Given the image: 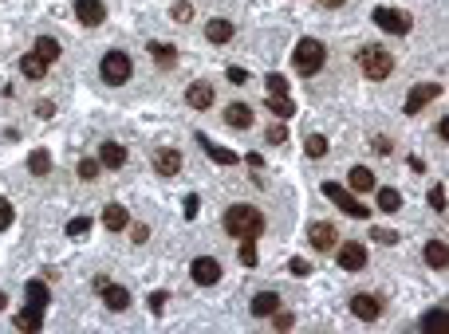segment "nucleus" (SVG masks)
I'll return each mask as SVG.
<instances>
[{"label": "nucleus", "mask_w": 449, "mask_h": 334, "mask_svg": "<svg viewBox=\"0 0 449 334\" xmlns=\"http://www.w3.org/2000/svg\"><path fill=\"white\" fill-rule=\"evenodd\" d=\"M221 225H225V232L237 236V240H244V236L256 240L264 232V216H260V209H253V204H229Z\"/></svg>", "instance_id": "f257e3e1"}, {"label": "nucleus", "mask_w": 449, "mask_h": 334, "mask_svg": "<svg viewBox=\"0 0 449 334\" xmlns=\"http://www.w3.org/2000/svg\"><path fill=\"white\" fill-rule=\"evenodd\" d=\"M359 71H363L371 83H382V79H390V71H394V55H390L387 48H378V44H366V48H359Z\"/></svg>", "instance_id": "f03ea898"}, {"label": "nucleus", "mask_w": 449, "mask_h": 334, "mask_svg": "<svg viewBox=\"0 0 449 334\" xmlns=\"http://www.w3.org/2000/svg\"><path fill=\"white\" fill-rule=\"evenodd\" d=\"M130 75H134V60L126 55V51H107L103 63H99V79L110 83V87H122Z\"/></svg>", "instance_id": "7ed1b4c3"}, {"label": "nucleus", "mask_w": 449, "mask_h": 334, "mask_svg": "<svg viewBox=\"0 0 449 334\" xmlns=\"http://www.w3.org/2000/svg\"><path fill=\"white\" fill-rule=\"evenodd\" d=\"M291 60H296V71L300 75H316L319 67H323V60H328V48H323L319 39H300Z\"/></svg>", "instance_id": "20e7f679"}, {"label": "nucleus", "mask_w": 449, "mask_h": 334, "mask_svg": "<svg viewBox=\"0 0 449 334\" xmlns=\"http://www.w3.org/2000/svg\"><path fill=\"white\" fill-rule=\"evenodd\" d=\"M323 197H328V201H335V204L343 209V213H347V216H355V220H366V216H371V209L355 201V197H351L347 189H343L339 181H323Z\"/></svg>", "instance_id": "39448f33"}, {"label": "nucleus", "mask_w": 449, "mask_h": 334, "mask_svg": "<svg viewBox=\"0 0 449 334\" xmlns=\"http://www.w3.org/2000/svg\"><path fill=\"white\" fill-rule=\"evenodd\" d=\"M375 24L382 28V32H390V36H406L414 28L410 12H402V8H387V4H378L375 8Z\"/></svg>", "instance_id": "423d86ee"}, {"label": "nucleus", "mask_w": 449, "mask_h": 334, "mask_svg": "<svg viewBox=\"0 0 449 334\" xmlns=\"http://www.w3.org/2000/svg\"><path fill=\"white\" fill-rule=\"evenodd\" d=\"M335 263L343 272H363L366 267V244L363 240H343V248H335Z\"/></svg>", "instance_id": "0eeeda50"}, {"label": "nucleus", "mask_w": 449, "mask_h": 334, "mask_svg": "<svg viewBox=\"0 0 449 334\" xmlns=\"http://www.w3.org/2000/svg\"><path fill=\"white\" fill-rule=\"evenodd\" d=\"M154 173L158 177H178L182 173V150L178 146H162V150H154Z\"/></svg>", "instance_id": "6e6552de"}, {"label": "nucleus", "mask_w": 449, "mask_h": 334, "mask_svg": "<svg viewBox=\"0 0 449 334\" xmlns=\"http://www.w3.org/2000/svg\"><path fill=\"white\" fill-rule=\"evenodd\" d=\"M351 315L363 322H375L378 315H382V295H371V291H359V295H351Z\"/></svg>", "instance_id": "1a4fd4ad"}, {"label": "nucleus", "mask_w": 449, "mask_h": 334, "mask_svg": "<svg viewBox=\"0 0 449 334\" xmlns=\"http://www.w3.org/2000/svg\"><path fill=\"white\" fill-rule=\"evenodd\" d=\"M189 275H194V283L213 287L221 279V260H213V256H197V260L189 263Z\"/></svg>", "instance_id": "9d476101"}, {"label": "nucleus", "mask_w": 449, "mask_h": 334, "mask_svg": "<svg viewBox=\"0 0 449 334\" xmlns=\"http://www.w3.org/2000/svg\"><path fill=\"white\" fill-rule=\"evenodd\" d=\"M75 20L83 28H99L107 20V4L103 0H75Z\"/></svg>", "instance_id": "9b49d317"}, {"label": "nucleus", "mask_w": 449, "mask_h": 334, "mask_svg": "<svg viewBox=\"0 0 449 334\" xmlns=\"http://www.w3.org/2000/svg\"><path fill=\"white\" fill-rule=\"evenodd\" d=\"M307 240H312L316 252H335L339 232H335V225H328V220H316V225H307Z\"/></svg>", "instance_id": "f8f14e48"}, {"label": "nucleus", "mask_w": 449, "mask_h": 334, "mask_svg": "<svg viewBox=\"0 0 449 334\" xmlns=\"http://www.w3.org/2000/svg\"><path fill=\"white\" fill-rule=\"evenodd\" d=\"M213 103H217V91H213V83H189V91H185V107L209 110Z\"/></svg>", "instance_id": "ddd939ff"}, {"label": "nucleus", "mask_w": 449, "mask_h": 334, "mask_svg": "<svg viewBox=\"0 0 449 334\" xmlns=\"http://www.w3.org/2000/svg\"><path fill=\"white\" fill-rule=\"evenodd\" d=\"M437 95H441V83H418L410 91V98H406V114H418V110H422L425 103H434Z\"/></svg>", "instance_id": "4468645a"}, {"label": "nucleus", "mask_w": 449, "mask_h": 334, "mask_svg": "<svg viewBox=\"0 0 449 334\" xmlns=\"http://www.w3.org/2000/svg\"><path fill=\"white\" fill-rule=\"evenodd\" d=\"M126 157H130V154H126V146L110 142V138H107L103 146H99V166H107V169H122V166H126Z\"/></svg>", "instance_id": "2eb2a0df"}, {"label": "nucleus", "mask_w": 449, "mask_h": 334, "mask_svg": "<svg viewBox=\"0 0 449 334\" xmlns=\"http://www.w3.org/2000/svg\"><path fill=\"white\" fill-rule=\"evenodd\" d=\"M280 303H284V299H280L276 291H260V295H253V315L256 319H272L280 310Z\"/></svg>", "instance_id": "dca6fc26"}, {"label": "nucleus", "mask_w": 449, "mask_h": 334, "mask_svg": "<svg viewBox=\"0 0 449 334\" xmlns=\"http://www.w3.org/2000/svg\"><path fill=\"white\" fill-rule=\"evenodd\" d=\"M99 295H103V303H107L110 310H126V307H130V291H126V287L103 283V287H99Z\"/></svg>", "instance_id": "f3484780"}, {"label": "nucleus", "mask_w": 449, "mask_h": 334, "mask_svg": "<svg viewBox=\"0 0 449 334\" xmlns=\"http://www.w3.org/2000/svg\"><path fill=\"white\" fill-rule=\"evenodd\" d=\"M422 256H425V263H430L434 272H446V263H449V248H446V240H430Z\"/></svg>", "instance_id": "a211bd4d"}, {"label": "nucleus", "mask_w": 449, "mask_h": 334, "mask_svg": "<svg viewBox=\"0 0 449 334\" xmlns=\"http://www.w3.org/2000/svg\"><path fill=\"white\" fill-rule=\"evenodd\" d=\"M225 122H229L232 130H248V126H253V107H244V103L225 107Z\"/></svg>", "instance_id": "6ab92c4d"}, {"label": "nucleus", "mask_w": 449, "mask_h": 334, "mask_svg": "<svg viewBox=\"0 0 449 334\" xmlns=\"http://www.w3.org/2000/svg\"><path fill=\"white\" fill-rule=\"evenodd\" d=\"M24 299H28V307H48L51 303V295H48V283H44V279H28L24 283Z\"/></svg>", "instance_id": "aec40b11"}, {"label": "nucleus", "mask_w": 449, "mask_h": 334, "mask_svg": "<svg viewBox=\"0 0 449 334\" xmlns=\"http://www.w3.org/2000/svg\"><path fill=\"white\" fill-rule=\"evenodd\" d=\"M347 185H351L355 193H371L375 189V173L366 166H351V173H347Z\"/></svg>", "instance_id": "412c9836"}, {"label": "nucleus", "mask_w": 449, "mask_h": 334, "mask_svg": "<svg viewBox=\"0 0 449 334\" xmlns=\"http://www.w3.org/2000/svg\"><path fill=\"white\" fill-rule=\"evenodd\" d=\"M150 60L158 63L162 71H170L173 63H178V48L173 44H150Z\"/></svg>", "instance_id": "4be33fe9"}, {"label": "nucleus", "mask_w": 449, "mask_h": 334, "mask_svg": "<svg viewBox=\"0 0 449 334\" xmlns=\"http://www.w3.org/2000/svg\"><path fill=\"white\" fill-rule=\"evenodd\" d=\"M103 225H107L110 232H122V228L130 225V213H126L122 204H107V209H103Z\"/></svg>", "instance_id": "5701e85b"}, {"label": "nucleus", "mask_w": 449, "mask_h": 334, "mask_svg": "<svg viewBox=\"0 0 449 334\" xmlns=\"http://www.w3.org/2000/svg\"><path fill=\"white\" fill-rule=\"evenodd\" d=\"M205 39H209V44H229V39H232V20H209V24H205Z\"/></svg>", "instance_id": "b1692460"}, {"label": "nucleus", "mask_w": 449, "mask_h": 334, "mask_svg": "<svg viewBox=\"0 0 449 334\" xmlns=\"http://www.w3.org/2000/svg\"><path fill=\"white\" fill-rule=\"evenodd\" d=\"M16 326L28 331V334H36L40 326H44V310H40V307H24L20 315H16Z\"/></svg>", "instance_id": "393cba45"}, {"label": "nucleus", "mask_w": 449, "mask_h": 334, "mask_svg": "<svg viewBox=\"0 0 449 334\" xmlns=\"http://www.w3.org/2000/svg\"><path fill=\"white\" fill-rule=\"evenodd\" d=\"M375 204L382 209V213H398V209H402V193L390 189V185H382V189H378V197H375Z\"/></svg>", "instance_id": "a878e982"}, {"label": "nucleus", "mask_w": 449, "mask_h": 334, "mask_svg": "<svg viewBox=\"0 0 449 334\" xmlns=\"http://www.w3.org/2000/svg\"><path fill=\"white\" fill-rule=\"evenodd\" d=\"M20 71H24L28 79H44V71H48V63L40 60L36 51H28V55H20Z\"/></svg>", "instance_id": "bb28decb"}, {"label": "nucleus", "mask_w": 449, "mask_h": 334, "mask_svg": "<svg viewBox=\"0 0 449 334\" xmlns=\"http://www.w3.org/2000/svg\"><path fill=\"white\" fill-rule=\"evenodd\" d=\"M32 51H36V55H40L44 63H56V60H60V39L40 36V39H36V48H32Z\"/></svg>", "instance_id": "cd10ccee"}, {"label": "nucleus", "mask_w": 449, "mask_h": 334, "mask_svg": "<svg viewBox=\"0 0 449 334\" xmlns=\"http://www.w3.org/2000/svg\"><path fill=\"white\" fill-rule=\"evenodd\" d=\"M28 169H32L36 177H48V173H51V154H48V150H32V157H28Z\"/></svg>", "instance_id": "c85d7f7f"}, {"label": "nucleus", "mask_w": 449, "mask_h": 334, "mask_svg": "<svg viewBox=\"0 0 449 334\" xmlns=\"http://www.w3.org/2000/svg\"><path fill=\"white\" fill-rule=\"evenodd\" d=\"M201 146H205V154L213 157V161H221V166H237V161H241V157L232 154V150H217V146H209L205 138H201Z\"/></svg>", "instance_id": "c756f323"}, {"label": "nucleus", "mask_w": 449, "mask_h": 334, "mask_svg": "<svg viewBox=\"0 0 449 334\" xmlns=\"http://www.w3.org/2000/svg\"><path fill=\"white\" fill-rule=\"evenodd\" d=\"M307 157H328V138L323 134H307Z\"/></svg>", "instance_id": "7c9ffc66"}, {"label": "nucleus", "mask_w": 449, "mask_h": 334, "mask_svg": "<svg viewBox=\"0 0 449 334\" xmlns=\"http://www.w3.org/2000/svg\"><path fill=\"white\" fill-rule=\"evenodd\" d=\"M268 107L276 110L280 118H288V114H296V107H291V98H288V95H268Z\"/></svg>", "instance_id": "2f4dec72"}, {"label": "nucleus", "mask_w": 449, "mask_h": 334, "mask_svg": "<svg viewBox=\"0 0 449 334\" xmlns=\"http://www.w3.org/2000/svg\"><path fill=\"white\" fill-rule=\"evenodd\" d=\"M441 319H446V307H434L422 315V331H434V326H441Z\"/></svg>", "instance_id": "473e14b6"}, {"label": "nucleus", "mask_w": 449, "mask_h": 334, "mask_svg": "<svg viewBox=\"0 0 449 334\" xmlns=\"http://www.w3.org/2000/svg\"><path fill=\"white\" fill-rule=\"evenodd\" d=\"M99 169H103V166H99L95 157H83V161H79V177H83V181H95Z\"/></svg>", "instance_id": "72a5a7b5"}, {"label": "nucleus", "mask_w": 449, "mask_h": 334, "mask_svg": "<svg viewBox=\"0 0 449 334\" xmlns=\"http://www.w3.org/2000/svg\"><path fill=\"white\" fill-rule=\"evenodd\" d=\"M264 83H268V95H288V79L284 75H268Z\"/></svg>", "instance_id": "f704fd0d"}, {"label": "nucleus", "mask_w": 449, "mask_h": 334, "mask_svg": "<svg viewBox=\"0 0 449 334\" xmlns=\"http://www.w3.org/2000/svg\"><path fill=\"white\" fill-rule=\"evenodd\" d=\"M83 232H91V220H87V216H75V220H67V236H83Z\"/></svg>", "instance_id": "c9c22d12"}, {"label": "nucleus", "mask_w": 449, "mask_h": 334, "mask_svg": "<svg viewBox=\"0 0 449 334\" xmlns=\"http://www.w3.org/2000/svg\"><path fill=\"white\" fill-rule=\"evenodd\" d=\"M241 263H248V267L256 263V244H253V236L241 240Z\"/></svg>", "instance_id": "e433bc0d"}, {"label": "nucleus", "mask_w": 449, "mask_h": 334, "mask_svg": "<svg viewBox=\"0 0 449 334\" xmlns=\"http://www.w3.org/2000/svg\"><path fill=\"white\" fill-rule=\"evenodd\" d=\"M430 209H434V213H446V189H441V185L430 189Z\"/></svg>", "instance_id": "4c0bfd02"}, {"label": "nucleus", "mask_w": 449, "mask_h": 334, "mask_svg": "<svg viewBox=\"0 0 449 334\" xmlns=\"http://www.w3.org/2000/svg\"><path fill=\"white\" fill-rule=\"evenodd\" d=\"M12 225V204H8V197H0V232Z\"/></svg>", "instance_id": "58836bf2"}, {"label": "nucleus", "mask_w": 449, "mask_h": 334, "mask_svg": "<svg viewBox=\"0 0 449 334\" xmlns=\"http://www.w3.org/2000/svg\"><path fill=\"white\" fill-rule=\"evenodd\" d=\"M288 272H291V275H300V279H304V275H312V263H307V260H300V256H296V260L288 263Z\"/></svg>", "instance_id": "ea45409f"}, {"label": "nucleus", "mask_w": 449, "mask_h": 334, "mask_svg": "<svg viewBox=\"0 0 449 334\" xmlns=\"http://www.w3.org/2000/svg\"><path fill=\"white\" fill-rule=\"evenodd\" d=\"M189 16H194L189 4H173V20H178V24H189Z\"/></svg>", "instance_id": "a19ab883"}, {"label": "nucleus", "mask_w": 449, "mask_h": 334, "mask_svg": "<svg viewBox=\"0 0 449 334\" xmlns=\"http://www.w3.org/2000/svg\"><path fill=\"white\" fill-rule=\"evenodd\" d=\"M371 240H378V244H398V236H394V232H387V228H375V232H371Z\"/></svg>", "instance_id": "79ce46f5"}, {"label": "nucleus", "mask_w": 449, "mask_h": 334, "mask_svg": "<svg viewBox=\"0 0 449 334\" xmlns=\"http://www.w3.org/2000/svg\"><path fill=\"white\" fill-rule=\"evenodd\" d=\"M229 83L244 87V83H248V71H244V67H229Z\"/></svg>", "instance_id": "37998d69"}, {"label": "nucleus", "mask_w": 449, "mask_h": 334, "mask_svg": "<svg viewBox=\"0 0 449 334\" xmlns=\"http://www.w3.org/2000/svg\"><path fill=\"white\" fill-rule=\"evenodd\" d=\"M284 138H288V130H284L280 122H276V126H268V142H272V146H276V142H284Z\"/></svg>", "instance_id": "c03bdc74"}, {"label": "nucleus", "mask_w": 449, "mask_h": 334, "mask_svg": "<svg viewBox=\"0 0 449 334\" xmlns=\"http://www.w3.org/2000/svg\"><path fill=\"white\" fill-rule=\"evenodd\" d=\"M166 299H170L166 291H150V310H162L166 307Z\"/></svg>", "instance_id": "a18cd8bd"}, {"label": "nucleus", "mask_w": 449, "mask_h": 334, "mask_svg": "<svg viewBox=\"0 0 449 334\" xmlns=\"http://www.w3.org/2000/svg\"><path fill=\"white\" fill-rule=\"evenodd\" d=\"M371 150H378V154H390L394 146H390V138H375V142H371Z\"/></svg>", "instance_id": "49530a36"}, {"label": "nucleus", "mask_w": 449, "mask_h": 334, "mask_svg": "<svg viewBox=\"0 0 449 334\" xmlns=\"http://www.w3.org/2000/svg\"><path fill=\"white\" fill-rule=\"evenodd\" d=\"M130 236H134V244H142V240L150 236V228H146V225H134V232H130Z\"/></svg>", "instance_id": "de8ad7c7"}, {"label": "nucleus", "mask_w": 449, "mask_h": 334, "mask_svg": "<svg viewBox=\"0 0 449 334\" xmlns=\"http://www.w3.org/2000/svg\"><path fill=\"white\" fill-rule=\"evenodd\" d=\"M272 319H276V326H280V331H288L291 322H296V319H291V315H280V310H276V315H272Z\"/></svg>", "instance_id": "09e8293b"}, {"label": "nucleus", "mask_w": 449, "mask_h": 334, "mask_svg": "<svg viewBox=\"0 0 449 334\" xmlns=\"http://www.w3.org/2000/svg\"><path fill=\"white\" fill-rule=\"evenodd\" d=\"M319 4H323V8H343L347 0H319Z\"/></svg>", "instance_id": "8fccbe9b"}, {"label": "nucleus", "mask_w": 449, "mask_h": 334, "mask_svg": "<svg viewBox=\"0 0 449 334\" xmlns=\"http://www.w3.org/2000/svg\"><path fill=\"white\" fill-rule=\"evenodd\" d=\"M4 307H8V295H4V291H0V310H4Z\"/></svg>", "instance_id": "3c124183"}]
</instances>
